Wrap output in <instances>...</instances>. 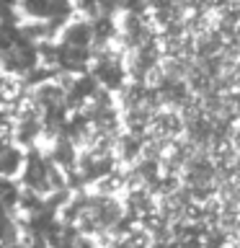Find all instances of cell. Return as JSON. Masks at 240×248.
<instances>
[{"label": "cell", "mask_w": 240, "mask_h": 248, "mask_svg": "<svg viewBox=\"0 0 240 248\" xmlns=\"http://www.w3.org/2000/svg\"><path fill=\"white\" fill-rule=\"evenodd\" d=\"M26 166V158H23V150L18 142H0V178L11 181L23 170Z\"/></svg>", "instance_id": "1"}, {"label": "cell", "mask_w": 240, "mask_h": 248, "mask_svg": "<svg viewBox=\"0 0 240 248\" xmlns=\"http://www.w3.org/2000/svg\"><path fill=\"white\" fill-rule=\"evenodd\" d=\"M26 96V80L23 75H13V73H3L0 70V104L15 108V104Z\"/></svg>", "instance_id": "2"}]
</instances>
